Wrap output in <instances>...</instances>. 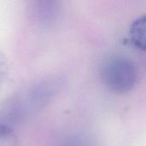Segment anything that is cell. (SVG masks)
<instances>
[{
    "instance_id": "1",
    "label": "cell",
    "mask_w": 146,
    "mask_h": 146,
    "mask_svg": "<svg viewBox=\"0 0 146 146\" xmlns=\"http://www.w3.org/2000/svg\"><path fill=\"white\" fill-rule=\"evenodd\" d=\"M100 74L102 82L108 90L116 94H125L136 86L139 69L132 59L117 55L104 62Z\"/></svg>"
},
{
    "instance_id": "2",
    "label": "cell",
    "mask_w": 146,
    "mask_h": 146,
    "mask_svg": "<svg viewBox=\"0 0 146 146\" xmlns=\"http://www.w3.org/2000/svg\"><path fill=\"white\" fill-rule=\"evenodd\" d=\"M129 39L134 48L145 50V16L144 15L132 22L129 28Z\"/></svg>"
},
{
    "instance_id": "3",
    "label": "cell",
    "mask_w": 146,
    "mask_h": 146,
    "mask_svg": "<svg viewBox=\"0 0 146 146\" xmlns=\"http://www.w3.org/2000/svg\"><path fill=\"white\" fill-rule=\"evenodd\" d=\"M0 146H18V139L15 133L4 123H0Z\"/></svg>"
},
{
    "instance_id": "4",
    "label": "cell",
    "mask_w": 146,
    "mask_h": 146,
    "mask_svg": "<svg viewBox=\"0 0 146 146\" xmlns=\"http://www.w3.org/2000/svg\"><path fill=\"white\" fill-rule=\"evenodd\" d=\"M9 69V63L6 56L0 51V83L5 78Z\"/></svg>"
}]
</instances>
